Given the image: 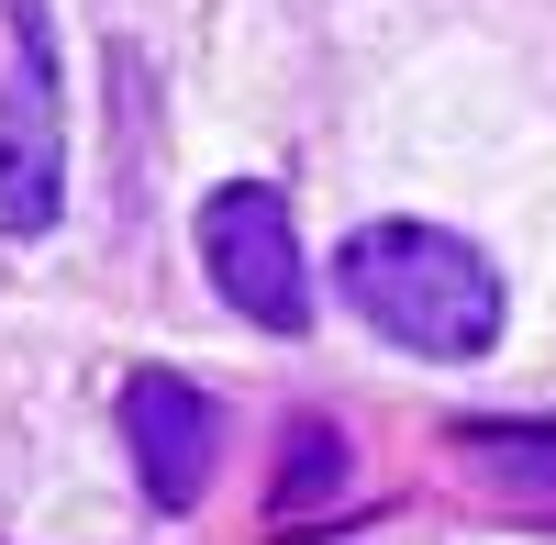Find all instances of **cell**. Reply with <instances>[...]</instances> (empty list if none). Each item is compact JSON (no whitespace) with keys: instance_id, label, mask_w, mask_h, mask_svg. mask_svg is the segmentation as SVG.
I'll return each mask as SVG.
<instances>
[{"instance_id":"obj_3","label":"cell","mask_w":556,"mask_h":545,"mask_svg":"<svg viewBox=\"0 0 556 545\" xmlns=\"http://www.w3.org/2000/svg\"><path fill=\"white\" fill-rule=\"evenodd\" d=\"M201 267L256 334H301L312 324V267H301V223H290L278 178H223L201 201Z\"/></svg>"},{"instance_id":"obj_1","label":"cell","mask_w":556,"mask_h":545,"mask_svg":"<svg viewBox=\"0 0 556 545\" xmlns=\"http://www.w3.org/2000/svg\"><path fill=\"white\" fill-rule=\"evenodd\" d=\"M334 279L401 356H490L501 345V267L445 223H356Z\"/></svg>"},{"instance_id":"obj_2","label":"cell","mask_w":556,"mask_h":545,"mask_svg":"<svg viewBox=\"0 0 556 545\" xmlns=\"http://www.w3.org/2000/svg\"><path fill=\"white\" fill-rule=\"evenodd\" d=\"M12 12V78H0V235H45L67 201V101H56V12L45 0H0Z\"/></svg>"},{"instance_id":"obj_5","label":"cell","mask_w":556,"mask_h":545,"mask_svg":"<svg viewBox=\"0 0 556 545\" xmlns=\"http://www.w3.org/2000/svg\"><path fill=\"white\" fill-rule=\"evenodd\" d=\"M290 434H301V445H290V468H278V523L312 512L323 490L345 479V434H334V423H290Z\"/></svg>"},{"instance_id":"obj_4","label":"cell","mask_w":556,"mask_h":545,"mask_svg":"<svg viewBox=\"0 0 556 545\" xmlns=\"http://www.w3.org/2000/svg\"><path fill=\"white\" fill-rule=\"evenodd\" d=\"M123 445H134V468H146V502L190 512L212 490V468H223V401L167 379V368H134L123 379Z\"/></svg>"}]
</instances>
